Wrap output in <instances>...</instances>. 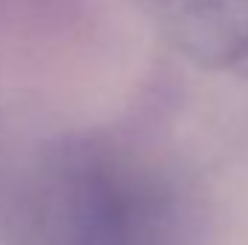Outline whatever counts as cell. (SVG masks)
<instances>
[{
	"instance_id": "7a4b0ae2",
	"label": "cell",
	"mask_w": 248,
	"mask_h": 245,
	"mask_svg": "<svg viewBox=\"0 0 248 245\" xmlns=\"http://www.w3.org/2000/svg\"><path fill=\"white\" fill-rule=\"evenodd\" d=\"M162 26L199 66L248 81V0H159Z\"/></svg>"
},
{
	"instance_id": "6da1fadb",
	"label": "cell",
	"mask_w": 248,
	"mask_h": 245,
	"mask_svg": "<svg viewBox=\"0 0 248 245\" xmlns=\"http://www.w3.org/2000/svg\"><path fill=\"white\" fill-rule=\"evenodd\" d=\"M196 231L182 179L113 136L49 144L9 208V245H196Z\"/></svg>"
}]
</instances>
